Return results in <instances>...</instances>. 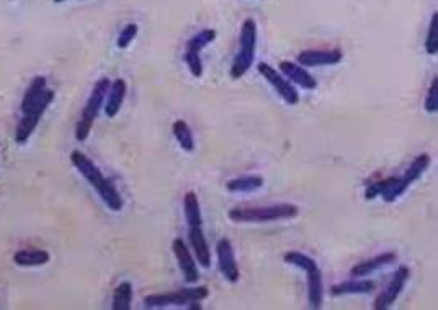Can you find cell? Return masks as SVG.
I'll return each mask as SVG.
<instances>
[{
  "label": "cell",
  "instance_id": "1",
  "mask_svg": "<svg viewBox=\"0 0 438 310\" xmlns=\"http://www.w3.org/2000/svg\"><path fill=\"white\" fill-rule=\"evenodd\" d=\"M71 161L74 164L77 171L82 174V178L97 190V194L100 195V199L105 202L110 210L119 212L123 209L124 202L122 199V194L118 193L117 188H114L113 180L108 179L87 154H83L79 149H74V151L71 153Z\"/></svg>",
  "mask_w": 438,
  "mask_h": 310
},
{
  "label": "cell",
  "instance_id": "2",
  "mask_svg": "<svg viewBox=\"0 0 438 310\" xmlns=\"http://www.w3.org/2000/svg\"><path fill=\"white\" fill-rule=\"evenodd\" d=\"M300 209L295 204H276L267 207H237L229 210V219L236 224H265L298 217Z\"/></svg>",
  "mask_w": 438,
  "mask_h": 310
},
{
  "label": "cell",
  "instance_id": "3",
  "mask_svg": "<svg viewBox=\"0 0 438 310\" xmlns=\"http://www.w3.org/2000/svg\"><path fill=\"white\" fill-rule=\"evenodd\" d=\"M255 50H257V23L254 18H246L239 35V51L232 61V79H241L250 69V66L254 64Z\"/></svg>",
  "mask_w": 438,
  "mask_h": 310
},
{
  "label": "cell",
  "instance_id": "4",
  "mask_svg": "<svg viewBox=\"0 0 438 310\" xmlns=\"http://www.w3.org/2000/svg\"><path fill=\"white\" fill-rule=\"evenodd\" d=\"M110 86H112V82H110L107 77H103V79L97 81V84L93 86L92 94H90V97H88L85 107H83V110H82V115L79 118V122H77V125H76V139L77 142H85L88 135H90L93 122H95L98 112L102 110L103 103H105V97L108 94Z\"/></svg>",
  "mask_w": 438,
  "mask_h": 310
},
{
  "label": "cell",
  "instance_id": "5",
  "mask_svg": "<svg viewBox=\"0 0 438 310\" xmlns=\"http://www.w3.org/2000/svg\"><path fill=\"white\" fill-rule=\"evenodd\" d=\"M53 101H54V91L46 87L43 94L40 96V99L36 101L27 112L22 113V120H20L17 132H15V142L18 144H27L31 135L35 133L36 127H38L41 117L45 115L46 108L49 107V103Z\"/></svg>",
  "mask_w": 438,
  "mask_h": 310
},
{
  "label": "cell",
  "instance_id": "6",
  "mask_svg": "<svg viewBox=\"0 0 438 310\" xmlns=\"http://www.w3.org/2000/svg\"><path fill=\"white\" fill-rule=\"evenodd\" d=\"M210 296V289L206 286L180 289V291L169 292V294H150L144 299V304L150 309L155 307H170V306H187L191 302H201Z\"/></svg>",
  "mask_w": 438,
  "mask_h": 310
},
{
  "label": "cell",
  "instance_id": "7",
  "mask_svg": "<svg viewBox=\"0 0 438 310\" xmlns=\"http://www.w3.org/2000/svg\"><path fill=\"white\" fill-rule=\"evenodd\" d=\"M259 72L268 81V84L276 91V94L288 103V105H296V103L300 102V92L293 86V82H290L285 76H281L273 66H270L268 63H260Z\"/></svg>",
  "mask_w": 438,
  "mask_h": 310
},
{
  "label": "cell",
  "instance_id": "8",
  "mask_svg": "<svg viewBox=\"0 0 438 310\" xmlns=\"http://www.w3.org/2000/svg\"><path fill=\"white\" fill-rule=\"evenodd\" d=\"M409 275H410V271L408 266H399L398 270H396L393 279L388 282V286L384 287V291L379 294V296L377 297V301H374V309L386 310L393 306V304L396 302V299L399 297L401 291L404 289L406 282H408Z\"/></svg>",
  "mask_w": 438,
  "mask_h": 310
},
{
  "label": "cell",
  "instance_id": "9",
  "mask_svg": "<svg viewBox=\"0 0 438 310\" xmlns=\"http://www.w3.org/2000/svg\"><path fill=\"white\" fill-rule=\"evenodd\" d=\"M216 253L221 275L226 277L229 282H237L239 277H241V272H239V266L236 263V256H234V248L231 240L227 239L219 240L216 245Z\"/></svg>",
  "mask_w": 438,
  "mask_h": 310
},
{
  "label": "cell",
  "instance_id": "10",
  "mask_svg": "<svg viewBox=\"0 0 438 310\" xmlns=\"http://www.w3.org/2000/svg\"><path fill=\"white\" fill-rule=\"evenodd\" d=\"M172 251H174L177 261H179L180 271L182 275H184L185 281L189 284H195L198 279H200V272H198L195 258H193L190 253L189 246L185 245L184 239H175L172 241Z\"/></svg>",
  "mask_w": 438,
  "mask_h": 310
},
{
  "label": "cell",
  "instance_id": "11",
  "mask_svg": "<svg viewBox=\"0 0 438 310\" xmlns=\"http://www.w3.org/2000/svg\"><path fill=\"white\" fill-rule=\"evenodd\" d=\"M341 50H306L298 54V64L304 68H317V66H333L342 61Z\"/></svg>",
  "mask_w": 438,
  "mask_h": 310
},
{
  "label": "cell",
  "instance_id": "12",
  "mask_svg": "<svg viewBox=\"0 0 438 310\" xmlns=\"http://www.w3.org/2000/svg\"><path fill=\"white\" fill-rule=\"evenodd\" d=\"M278 68L286 79L301 86L302 89L314 91L317 87V81L314 79V76H311L309 72L298 63H293V61H281Z\"/></svg>",
  "mask_w": 438,
  "mask_h": 310
},
{
  "label": "cell",
  "instance_id": "13",
  "mask_svg": "<svg viewBox=\"0 0 438 310\" xmlns=\"http://www.w3.org/2000/svg\"><path fill=\"white\" fill-rule=\"evenodd\" d=\"M396 253L393 251H386V253H381L379 256H374V258H369V260L367 261H362L358 263V265H355L350 270V275L353 277H365L368 275H372V272L381 270V268L388 266V265H393V263L396 261Z\"/></svg>",
  "mask_w": 438,
  "mask_h": 310
},
{
  "label": "cell",
  "instance_id": "14",
  "mask_svg": "<svg viewBox=\"0 0 438 310\" xmlns=\"http://www.w3.org/2000/svg\"><path fill=\"white\" fill-rule=\"evenodd\" d=\"M189 240L193 248V253H195V256H196L198 265H200L201 268H210L211 253H210V246H208V241L205 239V234H203L201 226H190Z\"/></svg>",
  "mask_w": 438,
  "mask_h": 310
},
{
  "label": "cell",
  "instance_id": "15",
  "mask_svg": "<svg viewBox=\"0 0 438 310\" xmlns=\"http://www.w3.org/2000/svg\"><path fill=\"white\" fill-rule=\"evenodd\" d=\"M377 291V282L369 279H348V281L333 284L332 296H347V294H372Z\"/></svg>",
  "mask_w": 438,
  "mask_h": 310
},
{
  "label": "cell",
  "instance_id": "16",
  "mask_svg": "<svg viewBox=\"0 0 438 310\" xmlns=\"http://www.w3.org/2000/svg\"><path fill=\"white\" fill-rule=\"evenodd\" d=\"M128 92V84L124 79H117L110 86L108 94H107V102H105V115L108 118H113L118 115L119 108H122L124 97H126Z\"/></svg>",
  "mask_w": 438,
  "mask_h": 310
},
{
  "label": "cell",
  "instance_id": "17",
  "mask_svg": "<svg viewBox=\"0 0 438 310\" xmlns=\"http://www.w3.org/2000/svg\"><path fill=\"white\" fill-rule=\"evenodd\" d=\"M307 275V299H309L311 309H321L324 302V281L319 268L312 270Z\"/></svg>",
  "mask_w": 438,
  "mask_h": 310
},
{
  "label": "cell",
  "instance_id": "18",
  "mask_svg": "<svg viewBox=\"0 0 438 310\" xmlns=\"http://www.w3.org/2000/svg\"><path fill=\"white\" fill-rule=\"evenodd\" d=\"M51 260L46 250H18L13 255V263L20 268H36L48 265Z\"/></svg>",
  "mask_w": 438,
  "mask_h": 310
},
{
  "label": "cell",
  "instance_id": "19",
  "mask_svg": "<svg viewBox=\"0 0 438 310\" xmlns=\"http://www.w3.org/2000/svg\"><path fill=\"white\" fill-rule=\"evenodd\" d=\"M264 185L262 176H242V178L231 179L226 183L229 193H252Z\"/></svg>",
  "mask_w": 438,
  "mask_h": 310
},
{
  "label": "cell",
  "instance_id": "20",
  "mask_svg": "<svg viewBox=\"0 0 438 310\" xmlns=\"http://www.w3.org/2000/svg\"><path fill=\"white\" fill-rule=\"evenodd\" d=\"M216 40V32L213 28H206L198 32L196 35H193L191 38L187 41L185 46V53H193V54H200L203 50L206 48L208 45L213 43Z\"/></svg>",
  "mask_w": 438,
  "mask_h": 310
},
{
  "label": "cell",
  "instance_id": "21",
  "mask_svg": "<svg viewBox=\"0 0 438 310\" xmlns=\"http://www.w3.org/2000/svg\"><path fill=\"white\" fill-rule=\"evenodd\" d=\"M184 210H185V219L189 226H201L203 219H201V210H200V202H198V197L195 193H187L184 197Z\"/></svg>",
  "mask_w": 438,
  "mask_h": 310
},
{
  "label": "cell",
  "instance_id": "22",
  "mask_svg": "<svg viewBox=\"0 0 438 310\" xmlns=\"http://www.w3.org/2000/svg\"><path fill=\"white\" fill-rule=\"evenodd\" d=\"M429 166H430L429 154H420V156H417L414 161L410 163V166L406 169V173L401 176V178L404 179L406 184L410 185L412 183H415V180H419L422 178V174L429 169Z\"/></svg>",
  "mask_w": 438,
  "mask_h": 310
},
{
  "label": "cell",
  "instance_id": "23",
  "mask_svg": "<svg viewBox=\"0 0 438 310\" xmlns=\"http://www.w3.org/2000/svg\"><path fill=\"white\" fill-rule=\"evenodd\" d=\"M133 302V286L131 282L124 281L114 289L112 309L113 310H129Z\"/></svg>",
  "mask_w": 438,
  "mask_h": 310
},
{
  "label": "cell",
  "instance_id": "24",
  "mask_svg": "<svg viewBox=\"0 0 438 310\" xmlns=\"http://www.w3.org/2000/svg\"><path fill=\"white\" fill-rule=\"evenodd\" d=\"M172 132H174V137L179 142L182 149L189 153L195 149V138H193L189 123L185 120H175L174 125H172Z\"/></svg>",
  "mask_w": 438,
  "mask_h": 310
},
{
  "label": "cell",
  "instance_id": "25",
  "mask_svg": "<svg viewBox=\"0 0 438 310\" xmlns=\"http://www.w3.org/2000/svg\"><path fill=\"white\" fill-rule=\"evenodd\" d=\"M45 89H46V77L38 76L31 81V84L28 86V89L25 92L22 99V113L27 112L28 108L40 99V96L43 94Z\"/></svg>",
  "mask_w": 438,
  "mask_h": 310
},
{
  "label": "cell",
  "instance_id": "26",
  "mask_svg": "<svg viewBox=\"0 0 438 310\" xmlns=\"http://www.w3.org/2000/svg\"><path fill=\"white\" fill-rule=\"evenodd\" d=\"M283 261L286 263V265L300 268V270H302L304 272H309L317 268V263L312 260L311 256L302 255L301 251H288L283 256Z\"/></svg>",
  "mask_w": 438,
  "mask_h": 310
},
{
  "label": "cell",
  "instance_id": "27",
  "mask_svg": "<svg viewBox=\"0 0 438 310\" xmlns=\"http://www.w3.org/2000/svg\"><path fill=\"white\" fill-rule=\"evenodd\" d=\"M425 51L432 56L438 53V13L432 15V22L429 27V33H427L425 40Z\"/></svg>",
  "mask_w": 438,
  "mask_h": 310
},
{
  "label": "cell",
  "instance_id": "28",
  "mask_svg": "<svg viewBox=\"0 0 438 310\" xmlns=\"http://www.w3.org/2000/svg\"><path fill=\"white\" fill-rule=\"evenodd\" d=\"M136 35H138V25L136 23H128L126 27L122 30V33L118 35L117 46L119 50H126L128 46L133 43L134 38H136Z\"/></svg>",
  "mask_w": 438,
  "mask_h": 310
},
{
  "label": "cell",
  "instance_id": "29",
  "mask_svg": "<svg viewBox=\"0 0 438 310\" xmlns=\"http://www.w3.org/2000/svg\"><path fill=\"white\" fill-rule=\"evenodd\" d=\"M425 110L429 113H435L438 110V77H434L432 81L429 94L425 99Z\"/></svg>",
  "mask_w": 438,
  "mask_h": 310
},
{
  "label": "cell",
  "instance_id": "30",
  "mask_svg": "<svg viewBox=\"0 0 438 310\" xmlns=\"http://www.w3.org/2000/svg\"><path fill=\"white\" fill-rule=\"evenodd\" d=\"M184 59L187 66H189L190 72L195 77H201L203 76V61L200 58V54H193V53H185Z\"/></svg>",
  "mask_w": 438,
  "mask_h": 310
},
{
  "label": "cell",
  "instance_id": "31",
  "mask_svg": "<svg viewBox=\"0 0 438 310\" xmlns=\"http://www.w3.org/2000/svg\"><path fill=\"white\" fill-rule=\"evenodd\" d=\"M54 2H57V4H61V2H66V0H54Z\"/></svg>",
  "mask_w": 438,
  "mask_h": 310
}]
</instances>
